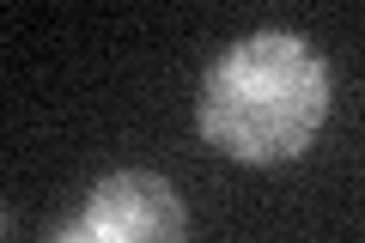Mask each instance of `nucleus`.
<instances>
[{
  "label": "nucleus",
  "mask_w": 365,
  "mask_h": 243,
  "mask_svg": "<svg viewBox=\"0 0 365 243\" xmlns=\"http://www.w3.org/2000/svg\"><path fill=\"white\" fill-rule=\"evenodd\" d=\"M335 79L329 61L292 31H250L201 73L195 128L232 165H292L323 134Z\"/></svg>",
  "instance_id": "obj_1"
},
{
  "label": "nucleus",
  "mask_w": 365,
  "mask_h": 243,
  "mask_svg": "<svg viewBox=\"0 0 365 243\" xmlns=\"http://www.w3.org/2000/svg\"><path fill=\"white\" fill-rule=\"evenodd\" d=\"M49 243H98V237H91V231H86V225H79V219H73V225H61V231H55Z\"/></svg>",
  "instance_id": "obj_3"
},
{
  "label": "nucleus",
  "mask_w": 365,
  "mask_h": 243,
  "mask_svg": "<svg viewBox=\"0 0 365 243\" xmlns=\"http://www.w3.org/2000/svg\"><path fill=\"white\" fill-rule=\"evenodd\" d=\"M79 225L98 243H182L189 237V213L182 195L153 170H110L91 182Z\"/></svg>",
  "instance_id": "obj_2"
}]
</instances>
